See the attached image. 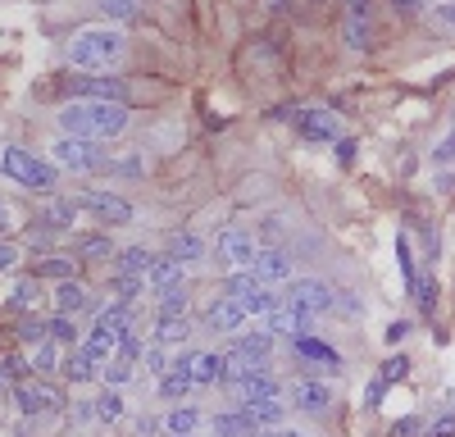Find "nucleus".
Returning a JSON list of instances; mask_svg holds the SVG:
<instances>
[{
    "mask_svg": "<svg viewBox=\"0 0 455 437\" xmlns=\"http://www.w3.org/2000/svg\"><path fill=\"white\" fill-rule=\"evenodd\" d=\"M60 128L64 137H83V141H109L128 128V105H105V100H73L60 109Z\"/></svg>",
    "mask_w": 455,
    "mask_h": 437,
    "instance_id": "f257e3e1",
    "label": "nucleus"
},
{
    "mask_svg": "<svg viewBox=\"0 0 455 437\" xmlns=\"http://www.w3.org/2000/svg\"><path fill=\"white\" fill-rule=\"evenodd\" d=\"M0 173L10 182H19V187H32V192H55V182H60V169L51 160H36L23 146H5L0 151Z\"/></svg>",
    "mask_w": 455,
    "mask_h": 437,
    "instance_id": "f03ea898",
    "label": "nucleus"
},
{
    "mask_svg": "<svg viewBox=\"0 0 455 437\" xmlns=\"http://www.w3.org/2000/svg\"><path fill=\"white\" fill-rule=\"evenodd\" d=\"M119 55H124V32H114V28H87L68 46L73 68H109Z\"/></svg>",
    "mask_w": 455,
    "mask_h": 437,
    "instance_id": "7ed1b4c3",
    "label": "nucleus"
},
{
    "mask_svg": "<svg viewBox=\"0 0 455 437\" xmlns=\"http://www.w3.org/2000/svg\"><path fill=\"white\" fill-rule=\"evenodd\" d=\"M51 164H55V169H73V173L109 169L105 151H100V146H92V141H83V137H60V141L51 146Z\"/></svg>",
    "mask_w": 455,
    "mask_h": 437,
    "instance_id": "20e7f679",
    "label": "nucleus"
},
{
    "mask_svg": "<svg viewBox=\"0 0 455 437\" xmlns=\"http://www.w3.org/2000/svg\"><path fill=\"white\" fill-rule=\"evenodd\" d=\"M287 306L300 310V314H310V319H319V314H328L337 306V291L328 282H319V278H291L287 282Z\"/></svg>",
    "mask_w": 455,
    "mask_h": 437,
    "instance_id": "39448f33",
    "label": "nucleus"
},
{
    "mask_svg": "<svg viewBox=\"0 0 455 437\" xmlns=\"http://www.w3.org/2000/svg\"><path fill=\"white\" fill-rule=\"evenodd\" d=\"M214 255H219V265L223 269H251L255 265V255H259V246H255V237L251 233H242V228H223L219 233V242H214Z\"/></svg>",
    "mask_w": 455,
    "mask_h": 437,
    "instance_id": "423d86ee",
    "label": "nucleus"
},
{
    "mask_svg": "<svg viewBox=\"0 0 455 437\" xmlns=\"http://www.w3.org/2000/svg\"><path fill=\"white\" fill-rule=\"evenodd\" d=\"M78 100H105V105H128V83H119V78H68L64 83Z\"/></svg>",
    "mask_w": 455,
    "mask_h": 437,
    "instance_id": "0eeeda50",
    "label": "nucleus"
},
{
    "mask_svg": "<svg viewBox=\"0 0 455 437\" xmlns=\"http://www.w3.org/2000/svg\"><path fill=\"white\" fill-rule=\"evenodd\" d=\"M14 401H19V410H23V415H51V410H60V406H64L60 387L36 383V378L19 383V387H14Z\"/></svg>",
    "mask_w": 455,
    "mask_h": 437,
    "instance_id": "6e6552de",
    "label": "nucleus"
},
{
    "mask_svg": "<svg viewBox=\"0 0 455 437\" xmlns=\"http://www.w3.org/2000/svg\"><path fill=\"white\" fill-rule=\"evenodd\" d=\"M78 205L83 210H92L96 218H105V224H132V205L124 201V196H114V192H83L78 196Z\"/></svg>",
    "mask_w": 455,
    "mask_h": 437,
    "instance_id": "1a4fd4ad",
    "label": "nucleus"
},
{
    "mask_svg": "<svg viewBox=\"0 0 455 437\" xmlns=\"http://www.w3.org/2000/svg\"><path fill=\"white\" fill-rule=\"evenodd\" d=\"M296 132L310 137V141H332V137H341V123H337V115L310 105V109H300V115H296Z\"/></svg>",
    "mask_w": 455,
    "mask_h": 437,
    "instance_id": "9d476101",
    "label": "nucleus"
},
{
    "mask_svg": "<svg viewBox=\"0 0 455 437\" xmlns=\"http://www.w3.org/2000/svg\"><path fill=\"white\" fill-rule=\"evenodd\" d=\"M291 406H296V410H306V415H323V410L332 406V392H328V383L296 378V383H291Z\"/></svg>",
    "mask_w": 455,
    "mask_h": 437,
    "instance_id": "9b49d317",
    "label": "nucleus"
},
{
    "mask_svg": "<svg viewBox=\"0 0 455 437\" xmlns=\"http://www.w3.org/2000/svg\"><path fill=\"white\" fill-rule=\"evenodd\" d=\"M233 392H237V401H242V406H251V401H278L283 383H278L269 369H259V374H246V378H237V383H233Z\"/></svg>",
    "mask_w": 455,
    "mask_h": 437,
    "instance_id": "f8f14e48",
    "label": "nucleus"
},
{
    "mask_svg": "<svg viewBox=\"0 0 455 437\" xmlns=\"http://www.w3.org/2000/svg\"><path fill=\"white\" fill-rule=\"evenodd\" d=\"M255 278L269 287V282H291V255L287 250H278V246H269V250H259L255 255Z\"/></svg>",
    "mask_w": 455,
    "mask_h": 437,
    "instance_id": "ddd939ff",
    "label": "nucleus"
},
{
    "mask_svg": "<svg viewBox=\"0 0 455 437\" xmlns=\"http://www.w3.org/2000/svg\"><path fill=\"white\" fill-rule=\"evenodd\" d=\"M205 323L214 328V333H242V323H246V306L233 301V297H219L210 310H205Z\"/></svg>",
    "mask_w": 455,
    "mask_h": 437,
    "instance_id": "4468645a",
    "label": "nucleus"
},
{
    "mask_svg": "<svg viewBox=\"0 0 455 437\" xmlns=\"http://www.w3.org/2000/svg\"><path fill=\"white\" fill-rule=\"evenodd\" d=\"M310 323H315L310 314H300V310H291V306H278L269 319H264V328H269L274 338H291V342H296V338H310V333H306Z\"/></svg>",
    "mask_w": 455,
    "mask_h": 437,
    "instance_id": "2eb2a0df",
    "label": "nucleus"
},
{
    "mask_svg": "<svg viewBox=\"0 0 455 437\" xmlns=\"http://www.w3.org/2000/svg\"><path fill=\"white\" fill-rule=\"evenodd\" d=\"M210 428H214V437H259L255 428V419H251V410L246 406H237V410H219L214 419H210Z\"/></svg>",
    "mask_w": 455,
    "mask_h": 437,
    "instance_id": "dca6fc26",
    "label": "nucleus"
},
{
    "mask_svg": "<svg viewBox=\"0 0 455 437\" xmlns=\"http://www.w3.org/2000/svg\"><path fill=\"white\" fill-rule=\"evenodd\" d=\"M78 210H83V205H78V196H60V201H51L42 214H36V224H42V228H55V233H60V228H73Z\"/></svg>",
    "mask_w": 455,
    "mask_h": 437,
    "instance_id": "f3484780",
    "label": "nucleus"
},
{
    "mask_svg": "<svg viewBox=\"0 0 455 437\" xmlns=\"http://www.w3.org/2000/svg\"><path fill=\"white\" fill-rule=\"evenodd\" d=\"M291 351H296L300 360H315V364H323V369L341 374V355H337L328 342H319V338H296V342H291Z\"/></svg>",
    "mask_w": 455,
    "mask_h": 437,
    "instance_id": "a211bd4d",
    "label": "nucleus"
},
{
    "mask_svg": "<svg viewBox=\"0 0 455 437\" xmlns=\"http://www.w3.org/2000/svg\"><path fill=\"white\" fill-rule=\"evenodd\" d=\"M150 287H156L160 297H164V291H178V287H187V265L169 260V255H164V260H156V269H150Z\"/></svg>",
    "mask_w": 455,
    "mask_h": 437,
    "instance_id": "6ab92c4d",
    "label": "nucleus"
},
{
    "mask_svg": "<svg viewBox=\"0 0 455 437\" xmlns=\"http://www.w3.org/2000/svg\"><path fill=\"white\" fill-rule=\"evenodd\" d=\"M160 255H150L146 246H132V250H119V274H132V278H150V269H156Z\"/></svg>",
    "mask_w": 455,
    "mask_h": 437,
    "instance_id": "aec40b11",
    "label": "nucleus"
},
{
    "mask_svg": "<svg viewBox=\"0 0 455 437\" xmlns=\"http://www.w3.org/2000/svg\"><path fill=\"white\" fill-rule=\"evenodd\" d=\"M201 410H192V406H178V410H169V419H164V433L169 437H196L201 433Z\"/></svg>",
    "mask_w": 455,
    "mask_h": 437,
    "instance_id": "412c9836",
    "label": "nucleus"
},
{
    "mask_svg": "<svg viewBox=\"0 0 455 437\" xmlns=\"http://www.w3.org/2000/svg\"><path fill=\"white\" fill-rule=\"evenodd\" d=\"M169 260H178V265H196V260H205V242H201L196 233H178V237L169 242Z\"/></svg>",
    "mask_w": 455,
    "mask_h": 437,
    "instance_id": "4be33fe9",
    "label": "nucleus"
},
{
    "mask_svg": "<svg viewBox=\"0 0 455 437\" xmlns=\"http://www.w3.org/2000/svg\"><path fill=\"white\" fill-rule=\"evenodd\" d=\"M341 36H347L351 51H369V46H373V23H369V14H347V23H341Z\"/></svg>",
    "mask_w": 455,
    "mask_h": 437,
    "instance_id": "5701e85b",
    "label": "nucleus"
},
{
    "mask_svg": "<svg viewBox=\"0 0 455 437\" xmlns=\"http://www.w3.org/2000/svg\"><path fill=\"white\" fill-rule=\"evenodd\" d=\"M83 306H87V287H83L78 278H68V282L55 287V310H60V314H78Z\"/></svg>",
    "mask_w": 455,
    "mask_h": 437,
    "instance_id": "b1692460",
    "label": "nucleus"
},
{
    "mask_svg": "<svg viewBox=\"0 0 455 437\" xmlns=\"http://www.w3.org/2000/svg\"><path fill=\"white\" fill-rule=\"evenodd\" d=\"M242 306H246V314H264V319H269L278 306H287V297L274 291V287H255L251 297H242Z\"/></svg>",
    "mask_w": 455,
    "mask_h": 437,
    "instance_id": "393cba45",
    "label": "nucleus"
},
{
    "mask_svg": "<svg viewBox=\"0 0 455 437\" xmlns=\"http://www.w3.org/2000/svg\"><path fill=\"white\" fill-rule=\"evenodd\" d=\"M196 383H223L228 378V355H214V351H201L196 355V369H192Z\"/></svg>",
    "mask_w": 455,
    "mask_h": 437,
    "instance_id": "a878e982",
    "label": "nucleus"
},
{
    "mask_svg": "<svg viewBox=\"0 0 455 437\" xmlns=\"http://www.w3.org/2000/svg\"><path fill=\"white\" fill-rule=\"evenodd\" d=\"M269 351H274V333H269V328H259V333L237 338V346H233V355H246V360H264Z\"/></svg>",
    "mask_w": 455,
    "mask_h": 437,
    "instance_id": "bb28decb",
    "label": "nucleus"
},
{
    "mask_svg": "<svg viewBox=\"0 0 455 437\" xmlns=\"http://www.w3.org/2000/svg\"><path fill=\"white\" fill-rule=\"evenodd\" d=\"M396 265H401L405 287H410V297H414V291H419V282H424V274H419V265H414V250H410V237H405V233L396 237Z\"/></svg>",
    "mask_w": 455,
    "mask_h": 437,
    "instance_id": "cd10ccee",
    "label": "nucleus"
},
{
    "mask_svg": "<svg viewBox=\"0 0 455 437\" xmlns=\"http://www.w3.org/2000/svg\"><path fill=\"white\" fill-rule=\"evenodd\" d=\"M73 274H78V260H73V255H51V260L36 265L32 278H60V282H68Z\"/></svg>",
    "mask_w": 455,
    "mask_h": 437,
    "instance_id": "c85d7f7f",
    "label": "nucleus"
},
{
    "mask_svg": "<svg viewBox=\"0 0 455 437\" xmlns=\"http://www.w3.org/2000/svg\"><path fill=\"white\" fill-rule=\"evenodd\" d=\"M255 287H264V282L255 278V269H237V274H228V282H223V297L242 301V297H251Z\"/></svg>",
    "mask_w": 455,
    "mask_h": 437,
    "instance_id": "c756f323",
    "label": "nucleus"
},
{
    "mask_svg": "<svg viewBox=\"0 0 455 437\" xmlns=\"http://www.w3.org/2000/svg\"><path fill=\"white\" fill-rule=\"evenodd\" d=\"M187 333H192V323H187V314H160V328H156V342H182Z\"/></svg>",
    "mask_w": 455,
    "mask_h": 437,
    "instance_id": "7c9ffc66",
    "label": "nucleus"
},
{
    "mask_svg": "<svg viewBox=\"0 0 455 437\" xmlns=\"http://www.w3.org/2000/svg\"><path fill=\"white\" fill-rule=\"evenodd\" d=\"M64 374H68L73 383H87V378H96L100 369H96V360H92V355H87V351L78 346V351H73V355L64 360Z\"/></svg>",
    "mask_w": 455,
    "mask_h": 437,
    "instance_id": "2f4dec72",
    "label": "nucleus"
},
{
    "mask_svg": "<svg viewBox=\"0 0 455 437\" xmlns=\"http://www.w3.org/2000/svg\"><path fill=\"white\" fill-rule=\"evenodd\" d=\"M78 255L83 260H109V255H119V250H114V242L105 233H92V237H78Z\"/></svg>",
    "mask_w": 455,
    "mask_h": 437,
    "instance_id": "473e14b6",
    "label": "nucleus"
},
{
    "mask_svg": "<svg viewBox=\"0 0 455 437\" xmlns=\"http://www.w3.org/2000/svg\"><path fill=\"white\" fill-rule=\"evenodd\" d=\"M96 5H100V14L109 23H128V19L141 14V0H96Z\"/></svg>",
    "mask_w": 455,
    "mask_h": 437,
    "instance_id": "72a5a7b5",
    "label": "nucleus"
},
{
    "mask_svg": "<svg viewBox=\"0 0 455 437\" xmlns=\"http://www.w3.org/2000/svg\"><path fill=\"white\" fill-rule=\"evenodd\" d=\"M132 378V360H124V355H114L109 364H105V369H100V383L114 392V387H124Z\"/></svg>",
    "mask_w": 455,
    "mask_h": 437,
    "instance_id": "f704fd0d",
    "label": "nucleus"
},
{
    "mask_svg": "<svg viewBox=\"0 0 455 437\" xmlns=\"http://www.w3.org/2000/svg\"><path fill=\"white\" fill-rule=\"evenodd\" d=\"M51 342H73V346H78V319H73V314H55L51 319Z\"/></svg>",
    "mask_w": 455,
    "mask_h": 437,
    "instance_id": "c9c22d12",
    "label": "nucleus"
},
{
    "mask_svg": "<svg viewBox=\"0 0 455 437\" xmlns=\"http://www.w3.org/2000/svg\"><path fill=\"white\" fill-rule=\"evenodd\" d=\"M96 415H100L105 424L124 419V396H119V392H100V396H96Z\"/></svg>",
    "mask_w": 455,
    "mask_h": 437,
    "instance_id": "e433bc0d",
    "label": "nucleus"
},
{
    "mask_svg": "<svg viewBox=\"0 0 455 437\" xmlns=\"http://www.w3.org/2000/svg\"><path fill=\"white\" fill-rule=\"evenodd\" d=\"M114 291H119V301H137L141 291H146V278H132V274H114Z\"/></svg>",
    "mask_w": 455,
    "mask_h": 437,
    "instance_id": "4c0bfd02",
    "label": "nucleus"
},
{
    "mask_svg": "<svg viewBox=\"0 0 455 437\" xmlns=\"http://www.w3.org/2000/svg\"><path fill=\"white\" fill-rule=\"evenodd\" d=\"M246 410H251L255 424H278L283 419V401H251Z\"/></svg>",
    "mask_w": 455,
    "mask_h": 437,
    "instance_id": "58836bf2",
    "label": "nucleus"
},
{
    "mask_svg": "<svg viewBox=\"0 0 455 437\" xmlns=\"http://www.w3.org/2000/svg\"><path fill=\"white\" fill-rule=\"evenodd\" d=\"M192 383H196V378H192V374H173V369H169V374H164V378H160V392H164V396H173V401H178V396H187V392H192Z\"/></svg>",
    "mask_w": 455,
    "mask_h": 437,
    "instance_id": "ea45409f",
    "label": "nucleus"
},
{
    "mask_svg": "<svg viewBox=\"0 0 455 437\" xmlns=\"http://www.w3.org/2000/svg\"><path fill=\"white\" fill-rule=\"evenodd\" d=\"M19 342H51V323H42V319H23L19 323Z\"/></svg>",
    "mask_w": 455,
    "mask_h": 437,
    "instance_id": "a19ab883",
    "label": "nucleus"
},
{
    "mask_svg": "<svg viewBox=\"0 0 455 437\" xmlns=\"http://www.w3.org/2000/svg\"><path fill=\"white\" fill-rule=\"evenodd\" d=\"M141 364H146L150 374H164V369H173V360L164 355V346H160V342H150V346L141 351Z\"/></svg>",
    "mask_w": 455,
    "mask_h": 437,
    "instance_id": "79ce46f5",
    "label": "nucleus"
},
{
    "mask_svg": "<svg viewBox=\"0 0 455 437\" xmlns=\"http://www.w3.org/2000/svg\"><path fill=\"white\" fill-rule=\"evenodd\" d=\"M32 369H36V374H51V369H60V351H55V342H42V346H36V355H32Z\"/></svg>",
    "mask_w": 455,
    "mask_h": 437,
    "instance_id": "37998d69",
    "label": "nucleus"
},
{
    "mask_svg": "<svg viewBox=\"0 0 455 437\" xmlns=\"http://www.w3.org/2000/svg\"><path fill=\"white\" fill-rule=\"evenodd\" d=\"M405 374H410V355H392V360L383 364V374H378V378H383V383L392 387V383H401Z\"/></svg>",
    "mask_w": 455,
    "mask_h": 437,
    "instance_id": "c03bdc74",
    "label": "nucleus"
},
{
    "mask_svg": "<svg viewBox=\"0 0 455 437\" xmlns=\"http://www.w3.org/2000/svg\"><path fill=\"white\" fill-rule=\"evenodd\" d=\"M32 301H36V278H23V282L10 291V306H14V310H28Z\"/></svg>",
    "mask_w": 455,
    "mask_h": 437,
    "instance_id": "a18cd8bd",
    "label": "nucleus"
},
{
    "mask_svg": "<svg viewBox=\"0 0 455 437\" xmlns=\"http://www.w3.org/2000/svg\"><path fill=\"white\" fill-rule=\"evenodd\" d=\"M0 369H5L10 378H19V383H28V369H32V364H28L23 355H14V351H10V355H0Z\"/></svg>",
    "mask_w": 455,
    "mask_h": 437,
    "instance_id": "49530a36",
    "label": "nucleus"
},
{
    "mask_svg": "<svg viewBox=\"0 0 455 437\" xmlns=\"http://www.w3.org/2000/svg\"><path fill=\"white\" fill-rule=\"evenodd\" d=\"M160 314H187V287L164 291V297H160Z\"/></svg>",
    "mask_w": 455,
    "mask_h": 437,
    "instance_id": "de8ad7c7",
    "label": "nucleus"
},
{
    "mask_svg": "<svg viewBox=\"0 0 455 437\" xmlns=\"http://www.w3.org/2000/svg\"><path fill=\"white\" fill-rule=\"evenodd\" d=\"M332 310H341V314H364V301L355 297L351 287H341V291H337V306H332Z\"/></svg>",
    "mask_w": 455,
    "mask_h": 437,
    "instance_id": "09e8293b",
    "label": "nucleus"
},
{
    "mask_svg": "<svg viewBox=\"0 0 455 437\" xmlns=\"http://www.w3.org/2000/svg\"><path fill=\"white\" fill-rule=\"evenodd\" d=\"M424 437H455V415H442L424 428Z\"/></svg>",
    "mask_w": 455,
    "mask_h": 437,
    "instance_id": "8fccbe9b",
    "label": "nucleus"
},
{
    "mask_svg": "<svg viewBox=\"0 0 455 437\" xmlns=\"http://www.w3.org/2000/svg\"><path fill=\"white\" fill-rule=\"evenodd\" d=\"M10 269H19V246L0 242V274H10Z\"/></svg>",
    "mask_w": 455,
    "mask_h": 437,
    "instance_id": "3c124183",
    "label": "nucleus"
},
{
    "mask_svg": "<svg viewBox=\"0 0 455 437\" xmlns=\"http://www.w3.org/2000/svg\"><path fill=\"white\" fill-rule=\"evenodd\" d=\"M414 433H419V419H414V415H405V419L392 424V437H414Z\"/></svg>",
    "mask_w": 455,
    "mask_h": 437,
    "instance_id": "603ef678",
    "label": "nucleus"
},
{
    "mask_svg": "<svg viewBox=\"0 0 455 437\" xmlns=\"http://www.w3.org/2000/svg\"><path fill=\"white\" fill-rule=\"evenodd\" d=\"M14 224H19V218H14V205L0 196V233H14Z\"/></svg>",
    "mask_w": 455,
    "mask_h": 437,
    "instance_id": "864d4df0",
    "label": "nucleus"
},
{
    "mask_svg": "<svg viewBox=\"0 0 455 437\" xmlns=\"http://www.w3.org/2000/svg\"><path fill=\"white\" fill-rule=\"evenodd\" d=\"M410 328H414L410 319H396V323L387 328V342H392V346H396V342H405V338H410Z\"/></svg>",
    "mask_w": 455,
    "mask_h": 437,
    "instance_id": "5fc2aeb1",
    "label": "nucleus"
},
{
    "mask_svg": "<svg viewBox=\"0 0 455 437\" xmlns=\"http://www.w3.org/2000/svg\"><path fill=\"white\" fill-rule=\"evenodd\" d=\"M160 428H164V424H160V419H150V415H141V419H137V437H156Z\"/></svg>",
    "mask_w": 455,
    "mask_h": 437,
    "instance_id": "6e6d98bb",
    "label": "nucleus"
},
{
    "mask_svg": "<svg viewBox=\"0 0 455 437\" xmlns=\"http://www.w3.org/2000/svg\"><path fill=\"white\" fill-rule=\"evenodd\" d=\"M433 160H437V164H446V160H455V132H451V137H446V141L437 146V151H433Z\"/></svg>",
    "mask_w": 455,
    "mask_h": 437,
    "instance_id": "4d7b16f0",
    "label": "nucleus"
},
{
    "mask_svg": "<svg viewBox=\"0 0 455 437\" xmlns=\"http://www.w3.org/2000/svg\"><path fill=\"white\" fill-rule=\"evenodd\" d=\"M392 10H396V14H419L424 0H392Z\"/></svg>",
    "mask_w": 455,
    "mask_h": 437,
    "instance_id": "13d9d810",
    "label": "nucleus"
},
{
    "mask_svg": "<svg viewBox=\"0 0 455 437\" xmlns=\"http://www.w3.org/2000/svg\"><path fill=\"white\" fill-rule=\"evenodd\" d=\"M264 437H306V433H296V428H274V433H264Z\"/></svg>",
    "mask_w": 455,
    "mask_h": 437,
    "instance_id": "bf43d9fd",
    "label": "nucleus"
},
{
    "mask_svg": "<svg viewBox=\"0 0 455 437\" xmlns=\"http://www.w3.org/2000/svg\"><path fill=\"white\" fill-rule=\"evenodd\" d=\"M437 19H442V23H455V5H442V10H437Z\"/></svg>",
    "mask_w": 455,
    "mask_h": 437,
    "instance_id": "052dcab7",
    "label": "nucleus"
},
{
    "mask_svg": "<svg viewBox=\"0 0 455 437\" xmlns=\"http://www.w3.org/2000/svg\"><path fill=\"white\" fill-rule=\"evenodd\" d=\"M5 387H10V374H5V369H0V392H5Z\"/></svg>",
    "mask_w": 455,
    "mask_h": 437,
    "instance_id": "680f3d73",
    "label": "nucleus"
},
{
    "mask_svg": "<svg viewBox=\"0 0 455 437\" xmlns=\"http://www.w3.org/2000/svg\"><path fill=\"white\" fill-rule=\"evenodd\" d=\"M274 5H287V0H274Z\"/></svg>",
    "mask_w": 455,
    "mask_h": 437,
    "instance_id": "e2e57ef3",
    "label": "nucleus"
}]
</instances>
